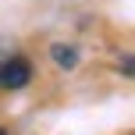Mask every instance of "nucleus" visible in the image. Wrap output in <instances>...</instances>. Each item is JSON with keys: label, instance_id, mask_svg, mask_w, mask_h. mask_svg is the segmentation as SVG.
<instances>
[{"label": "nucleus", "instance_id": "1", "mask_svg": "<svg viewBox=\"0 0 135 135\" xmlns=\"http://www.w3.org/2000/svg\"><path fill=\"white\" fill-rule=\"evenodd\" d=\"M32 82V64L25 57H7L0 64V89H25Z\"/></svg>", "mask_w": 135, "mask_h": 135}, {"label": "nucleus", "instance_id": "2", "mask_svg": "<svg viewBox=\"0 0 135 135\" xmlns=\"http://www.w3.org/2000/svg\"><path fill=\"white\" fill-rule=\"evenodd\" d=\"M50 57H54V61L61 64L64 71H71V68L78 64V50L68 46V43H54V46H50Z\"/></svg>", "mask_w": 135, "mask_h": 135}, {"label": "nucleus", "instance_id": "3", "mask_svg": "<svg viewBox=\"0 0 135 135\" xmlns=\"http://www.w3.org/2000/svg\"><path fill=\"white\" fill-rule=\"evenodd\" d=\"M117 68H121V75L135 78V57H121V61H117Z\"/></svg>", "mask_w": 135, "mask_h": 135}, {"label": "nucleus", "instance_id": "4", "mask_svg": "<svg viewBox=\"0 0 135 135\" xmlns=\"http://www.w3.org/2000/svg\"><path fill=\"white\" fill-rule=\"evenodd\" d=\"M0 135H7V128H0Z\"/></svg>", "mask_w": 135, "mask_h": 135}]
</instances>
